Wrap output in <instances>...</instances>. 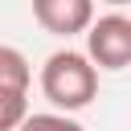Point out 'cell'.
Returning a JSON list of instances; mask_svg holds the SVG:
<instances>
[{
  "mask_svg": "<svg viewBox=\"0 0 131 131\" xmlns=\"http://www.w3.org/2000/svg\"><path fill=\"white\" fill-rule=\"evenodd\" d=\"M33 16L53 37H78L94 20V0H33Z\"/></svg>",
  "mask_w": 131,
  "mask_h": 131,
  "instance_id": "3957f363",
  "label": "cell"
},
{
  "mask_svg": "<svg viewBox=\"0 0 131 131\" xmlns=\"http://www.w3.org/2000/svg\"><path fill=\"white\" fill-rule=\"evenodd\" d=\"M16 131H86L78 119L70 115H53V111H41V115H25Z\"/></svg>",
  "mask_w": 131,
  "mask_h": 131,
  "instance_id": "8992f818",
  "label": "cell"
},
{
  "mask_svg": "<svg viewBox=\"0 0 131 131\" xmlns=\"http://www.w3.org/2000/svg\"><path fill=\"white\" fill-rule=\"evenodd\" d=\"M29 115V90H0V131H16Z\"/></svg>",
  "mask_w": 131,
  "mask_h": 131,
  "instance_id": "5b68a950",
  "label": "cell"
},
{
  "mask_svg": "<svg viewBox=\"0 0 131 131\" xmlns=\"http://www.w3.org/2000/svg\"><path fill=\"white\" fill-rule=\"evenodd\" d=\"M86 57L94 61V70H127L131 66V20L123 12H106L98 20L86 25Z\"/></svg>",
  "mask_w": 131,
  "mask_h": 131,
  "instance_id": "7a4b0ae2",
  "label": "cell"
},
{
  "mask_svg": "<svg viewBox=\"0 0 131 131\" xmlns=\"http://www.w3.org/2000/svg\"><path fill=\"white\" fill-rule=\"evenodd\" d=\"M29 82H33L29 57L12 45H0V90H29Z\"/></svg>",
  "mask_w": 131,
  "mask_h": 131,
  "instance_id": "277c9868",
  "label": "cell"
},
{
  "mask_svg": "<svg viewBox=\"0 0 131 131\" xmlns=\"http://www.w3.org/2000/svg\"><path fill=\"white\" fill-rule=\"evenodd\" d=\"M102 4H111V8H123V4H131V0H102Z\"/></svg>",
  "mask_w": 131,
  "mask_h": 131,
  "instance_id": "52a82bcc",
  "label": "cell"
},
{
  "mask_svg": "<svg viewBox=\"0 0 131 131\" xmlns=\"http://www.w3.org/2000/svg\"><path fill=\"white\" fill-rule=\"evenodd\" d=\"M41 94L57 111H82L98 98V70L86 53L57 49L41 66Z\"/></svg>",
  "mask_w": 131,
  "mask_h": 131,
  "instance_id": "6da1fadb",
  "label": "cell"
}]
</instances>
